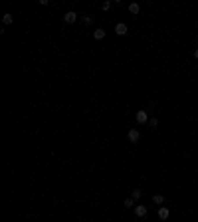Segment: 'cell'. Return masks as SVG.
<instances>
[{
  "mask_svg": "<svg viewBox=\"0 0 198 222\" xmlns=\"http://www.w3.org/2000/svg\"><path fill=\"white\" fill-rule=\"evenodd\" d=\"M135 214H137L139 218L147 216V206H143V204H137V206H135Z\"/></svg>",
  "mask_w": 198,
  "mask_h": 222,
  "instance_id": "277c9868",
  "label": "cell"
},
{
  "mask_svg": "<svg viewBox=\"0 0 198 222\" xmlns=\"http://www.w3.org/2000/svg\"><path fill=\"white\" fill-rule=\"evenodd\" d=\"M194 58H196V60H198V48H196V52H194Z\"/></svg>",
  "mask_w": 198,
  "mask_h": 222,
  "instance_id": "2e32d148",
  "label": "cell"
},
{
  "mask_svg": "<svg viewBox=\"0 0 198 222\" xmlns=\"http://www.w3.org/2000/svg\"><path fill=\"white\" fill-rule=\"evenodd\" d=\"M168 214H170V212H168V208H165V206H163V208H159V218H161V220H166V218H168Z\"/></svg>",
  "mask_w": 198,
  "mask_h": 222,
  "instance_id": "8992f818",
  "label": "cell"
},
{
  "mask_svg": "<svg viewBox=\"0 0 198 222\" xmlns=\"http://www.w3.org/2000/svg\"><path fill=\"white\" fill-rule=\"evenodd\" d=\"M149 125H151V127H156V125H159V119H156V117L149 119Z\"/></svg>",
  "mask_w": 198,
  "mask_h": 222,
  "instance_id": "4fadbf2b",
  "label": "cell"
},
{
  "mask_svg": "<svg viewBox=\"0 0 198 222\" xmlns=\"http://www.w3.org/2000/svg\"><path fill=\"white\" fill-rule=\"evenodd\" d=\"M139 10H141V6H139L137 2H133V4H129V12H131V14H139Z\"/></svg>",
  "mask_w": 198,
  "mask_h": 222,
  "instance_id": "ba28073f",
  "label": "cell"
},
{
  "mask_svg": "<svg viewBox=\"0 0 198 222\" xmlns=\"http://www.w3.org/2000/svg\"><path fill=\"white\" fill-rule=\"evenodd\" d=\"M127 137H129V141H131V143H137L141 135H139V131H137V129H131V131H129V135H127Z\"/></svg>",
  "mask_w": 198,
  "mask_h": 222,
  "instance_id": "5b68a950",
  "label": "cell"
},
{
  "mask_svg": "<svg viewBox=\"0 0 198 222\" xmlns=\"http://www.w3.org/2000/svg\"><path fill=\"white\" fill-rule=\"evenodd\" d=\"M137 123L139 125H145V123H149V115H147V111H137Z\"/></svg>",
  "mask_w": 198,
  "mask_h": 222,
  "instance_id": "6da1fadb",
  "label": "cell"
},
{
  "mask_svg": "<svg viewBox=\"0 0 198 222\" xmlns=\"http://www.w3.org/2000/svg\"><path fill=\"white\" fill-rule=\"evenodd\" d=\"M2 22H4V24H12V14H4Z\"/></svg>",
  "mask_w": 198,
  "mask_h": 222,
  "instance_id": "8fae6325",
  "label": "cell"
},
{
  "mask_svg": "<svg viewBox=\"0 0 198 222\" xmlns=\"http://www.w3.org/2000/svg\"><path fill=\"white\" fill-rule=\"evenodd\" d=\"M93 38H95V40H103V38H105V30H103V28H97V30L93 32Z\"/></svg>",
  "mask_w": 198,
  "mask_h": 222,
  "instance_id": "52a82bcc",
  "label": "cell"
},
{
  "mask_svg": "<svg viewBox=\"0 0 198 222\" xmlns=\"http://www.w3.org/2000/svg\"><path fill=\"white\" fill-rule=\"evenodd\" d=\"M163 200H165V196H163V194H154V196H153V202H154V204H163Z\"/></svg>",
  "mask_w": 198,
  "mask_h": 222,
  "instance_id": "30bf717a",
  "label": "cell"
},
{
  "mask_svg": "<svg viewBox=\"0 0 198 222\" xmlns=\"http://www.w3.org/2000/svg\"><path fill=\"white\" fill-rule=\"evenodd\" d=\"M83 22H85V24H91V22H93V18H91V16H85V18H83Z\"/></svg>",
  "mask_w": 198,
  "mask_h": 222,
  "instance_id": "9a60e30c",
  "label": "cell"
},
{
  "mask_svg": "<svg viewBox=\"0 0 198 222\" xmlns=\"http://www.w3.org/2000/svg\"><path fill=\"white\" fill-rule=\"evenodd\" d=\"M115 34H117V36H125V34H127V24L119 22L115 26Z\"/></svg>",
  "mask_w": 198,
  "mask_h": 222,
  "instance_id": "3957f363",
  "label": "cell"
},
{
  "mask_svg": "<svg viewBox=\"0 0 198 222\" xmlns=\"http://www.w3.org/2000/svg\"><path fill=\"white\" fill-rule=\"evenodd\" d=\"M64 20H66L67 24H73L77 20V14L73 10H69V12H66V14H64Z\"/></svg>",
  "mask_w": 198,
  "mask_h": 222,
  "instance_id": "7a4b0ae2",
  "label": "cell"
},
{
  "mask_svg": "<svg viewBox=\"0 0 198 222\" xmlns=\"http://www.w3.org/2000/svg\"><path fill=\"white\" fill-rule=\"evenodd\" d=\"M125 206H127V208L135 206V200H133V198H127V200H125Z\"/></svg>",
  "mask_w": 198,
  "mask_h": 222,
  "instance_id": "7c38bea8",
  "label": "cell"
},
{
  "mask_svg": "<svg viewBox=\"0 0 198 222\" xmlns=\"http://www.w3.org/2000/svg\"><path fill=\"white\" fill-rule=\"evenodd\" d=\"M101 8H103V10H109V8H111V2H109V0H105V2L101 4Z\"/></svg>",
  "mask_w": 198,
  "mask_h": 222,
  "instance_id": "5bb4252c",
  "label": "cell"
},
{
  "mask_svg": "<svg viewBox=\"0 0 198 222\" xmlns=\"http://www.w3.org/2000/svg\"><path fill=\"white\" fill-rule=\"evenodd\" d=\"M141 196H143V190H139V189H135V190H133V196H131L133 200H139Z\"/></svg>",
  "mask_w": 198,
  "mask_h": 222,
  "instance_id": "9c48e42d",
  "label": "cell"
}]
</instances>
